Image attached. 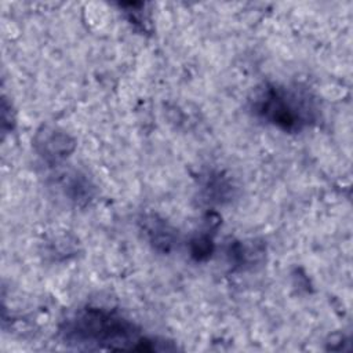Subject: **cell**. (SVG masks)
<instances>
[{
	"mask_svg": "<svg viewBox=\"0 0 353 353\" xmlns=\"http://www.w3.org/2000/svg\"><path fill=\"white\" fill-rule=\"evenodd\" d=\"M65 343L85 350H174L170 342L150 338L120 313L98 306L77 309L59 328Z\"/></svg>",
	"mask_w": 353,
	"mask_h": 353,
	"instance_id": "obj_1",
	"label": "cell"
},
{
	"mask_svg": "<svg viewBox=\"0 0 353 353\" xmlns=\"http://www.w3.org/2000/svg\"><path fill=\"white\" fill-rule=\"evenodd\" d=\"M252 110L259 119L287 132H299L317 119L310 94L284 84H265L259 88L252 99Z\"/></svg>",
	"mask_w": 353,
	"mask_h": 353,
	"instance_id": "obj_2",
	"label": "cell"
},
{
	"mask_svg": "<svg viewBox=\"0 0 353 353\" xmlns=\"http://www.w3.org/2000/svg\"><path fill=\"white\" fill-rule=\"evenodd\" d=\"M37 153L47 161H59L68 157L74 149V141L63 131L52 127H43L34 137Z\"/></svg>",
	"mask_w": 353,
	"mask_h": 353,
	"instance_id": "obj_3",
	"label": "cell"
},
{
	"mask_svg": "<svg viewBox=\"0 0 353 353\" xmlns=\"http://www.w3.org/2000/svg\"><path fill=\"white\" fill-rule=\"evenodd\" d=\"M142 230L149 243L159 251L168 252L175 243V230L156 215H148L142 219Z\"/></svg>",
	"mask_w": 353,
	"mask_h": 353,
	"instance_id": "obj_4",
	"label": "cell"
},
{
	"mask_svg": "<svg viewBox=\"0 0 353 353\" xmlns=\"http://www.w3.org/2000/svg\"><path fill=\"white\" fill-rule=\"evenodd\" d=\"M190 251H192V255L197 261L208 258L211 255V252H212V241H211V239L207 234H201V236L193 239L192 244H190Z\"/></svg>",
	"mask_w": 353,
	"mask_h": 353,
	"instance_id": "obj_5",
	"label": "cell"
}]
</instances>
